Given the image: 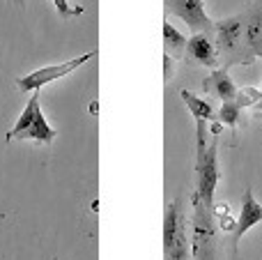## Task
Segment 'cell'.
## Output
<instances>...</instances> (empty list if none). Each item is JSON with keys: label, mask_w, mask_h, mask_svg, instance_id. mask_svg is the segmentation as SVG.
Segmentation results:
<instances>
[{"label": "cell", "mask_w": 262, "mask_h": 260, "mask_svg": "<svg viewBox=\"0 0 262 260\" xmlns=\"http://www.w3.org/2000/svg\"><path fill=\"white\" fill-rule=\"evenodd\" d=\"M244 23H246V18L242 16V14L221 18V21L214 23L219 49H221L223 53H235V51L239 49V41L244 39Z\"/></svg>", "instance_id": "cell-6"}, {"label": "cell", "mask_w": 262, "mask_h": 260, "mask_svg": "<svg viewBox=\"0 0 262 260\" xmlns=\"http://www.w3.org/2000/svg\"><path fill=\"white\" fill-rule=\"evenodd\" d=\"M244 44L253 58H262V0L251 7L244 23Z\"/></svg>", "instance_id": "cell-10"}, {"label": "cell", "mask_w": 262, "mask_h": 260, "mask_svg": "<svg viewBox=\"0 0 262 260\" xmlns=\"http://www.w3.org/2000/svg\"><path fill=\"white\" fill-rule=\"evenodd\" d=\"M193 228H191V258L214 260V207L205 205L193 193Z\"/></svg>", "instance_id": "cell-2"}, {"label": "cell", "mask_w": 262, "mask_h": 260, "mask_svg": "<svg viewBox=\"0 0 262 260\" xmlns=\"http://www.w3.org/2000/svg\"><path fill=\"white\" fill-rule=\"evenodd\" d=\"M203 88L209 92V95H214L216 99H221V101L235 99L237 92H239V88L235 85V81L230 78V74H228L226 69H214V72L205 78Z\"/></svg>", "instance_id": "cell-11"}, {"label": "cell", "mask_w": 262, "mask_h": 260, "mask_svg": "<svg viewBox=\"0 0 262 260\" xmlns=\"http://www.w3.org/2000/svg\"><path fill=\"white\" fill-rule=\"evenodd\" d=\"M262 221V205L255 201L253 196V189L246 187L244 198H242V212H239V219H237V230H235V253L239 249V240L249 233L253 226H258Z\"/></svg>", "instance_id": "cell-7"}, {"label": "cell", "mask_w": 262, "mask_h": 260, "mask_svg": "<svg viewBox=\"0 0 262 260\" xmlns=\"http://www.w3.org/2000/svg\"><path fill=\"white\" fill-rule=\"evenodd\" d=\"M260 92H262V88H260Z\"/></svg>", "instance_id": "cell-21"}, {"label": "cell", "mask_w": 262, "mask_h": 260, "mask_svg": "<svg viewBox=\"0 0 262 260\" xmlns=\"http://www.w3.org/2000/svg\"><path fill=\"white\" fill-rule=\"evenodd\" d=\"M97 55V49L88 51V53L78 55V58L74 60H67V62H60V64H51V67H41V69H35V72L26 74L23 78H18L16 85L21 88L23 92H35V90H41L44 85H49V83L58 81V78L67 76V74H72L74 69H78L81 64L90 62L92 58Z\"/></svg>", "instance_id": "cell-4"}, {"label": "cell", "mask_w": 262, "mask_h": 260, "mask_svg": "<svg viewBox=\"0 0 262 260\" xmlns=\"http://www.w3.org/2000/svg\"><path fill=\"white\" fill-rule=\"evenodd\" d=\"M186 55L195 60L198 64H205V67H216L219 64V51L214 46L212 37L205 35V32H193V37H189L186 41Z\"/></svg>", "instance_id": "cell-8"}, {"label": "cell", "mask_w": 262, "mask_h": 260, "mask_svg": "<svg viewBox=\"0 0 262 260\" xmlns=\"http://www.w3.org/2000/svg\"><path fill=\"white\" fill-rule=\"evenodd\" d=\"M58 136V129H53L44 118V111L39 109V90L32 92L30 101L26 109L21 111L16 124L9 129L7 143L9 141H39L44 145H51Z\"/></svg>", "instance_id": "cell-1"}, {"label": "cell", "mask_w": 262, "mask_h": 260, "mask_svg": "<svg viewBox=\"0 0 262 260\" xmlns=\"http://www.w3.org/2000/svg\"><path fill=\"white\" fill-rule=\"evenodd\" d=\"M186 37L172 26L170 21H163V49L166 53L175 55V58H182V53L186 51Z\"/></svg>", "instance_id": "cell-13"}, {"label": "cell", "mask_w": 262, "mask_h": 260, "mask_svg": "<svg viewBox=\"0 0 262 260\" xmlns=\"http://www.w3.org/2000/svg\"><path fill=\"white\" fill-rule=\"evenodd\" d=\"M258 111H262V104H260V109H258Z\"/></svg>", "instance_id": "cell-20"}, {"label": "cell", "mask_w": 262, "mask_h": 260, "mask_svg": "<svg viewBox=\"0 0 262 260\" xmlns=\"http://www.w3.org/2000/svg\"><path fill=\"white\" fill-rule=\"evenodd\" d=\"M172 76V55L163 53V81H170Z\"/></svg>", "instance_id": "cell-17"}, {"label": "cell", "mask_w": 262, "mask_h": 260, "mask_svg": "<svg viewBox=\"0 0 262 260\" xmlns=\"http://www.w3.org/2000/svg\"><path fill=\"white\" fill-rule=\"evenodd\" d=\"M14 3H16V5H18V7H23V0H14Z\"/></svg>", "instance_id": "cell-19"}, {"label": "cell", "mask_w": 262, "mask_h": 260, "mask_svg": "<svg viewBox=\"0 0 262 260\" xmlns=\"http://www.w3.org/2000/svg\"><path fill=\"white\" fill-rule=\"evenodd\" d=\"M180 97L184 99L186 109L191 111L195 122H214L216 120V113H214V106L209 101L200 99L198 95H193L191 90H180Z\"/></svg>", "instance_id": "cell-12"}, {"label": "cell", "mask_w": 262, "mask_h": 260, "mask_svg": "<svg viewBox=\"0 0 262 260\" xmlns=\"http://www.w3.org/2000/svg\"><path fill=\"white\" fill-rule=\"evenodd\" d=\"M166 12L180 16L191 28V32H205V35L214 32V23L207 16L203 0H166Z\"/></svg>", "instance_id": "cell-5"}, {"label": "cell", "mask_w": 262, "mask_h": 260, "mask_svg": "<svg viewBox=\"0 0 262 260\" xmlns=\"http://www.w3.org/2000/svg\"><path fill=\"white\" fill-rule=\"evenodd\" d=\"M53 3H55V9H58L64 18H67V16H76V14L83 12L81 7H72V5H69V0H53Z\"/></svg>", "instance_id": "cell-16"}, {"label": "cell", "mask_w": 262, "mask_h": 260, "mask_svg": "<svg viewBox=\"0 0 262 260\" xmlns=\"http://www.w3.org/2000/svg\"><path fill=\"white\" fill-rule=\"evenodd\" d=\"M216 138L205 147H198V159H195V196H200V201L205 205L214 207V191H216V184L221 180V170H219V145Z\"/></svg>", "instance_id": "cell-3"}, {"label": "cell", "mask_w": 262, "mask_h": 260, "mask_svg": "<svg viewBox=\"0 0 262 260\" xmlns=\"http://www.w3.org/2000/svg\"><path fill=\"white\" fill-rule=\"evenodd\" d=\"M255 118H258V120H262V111H258V113H255Z\"/></svg>", "instance_id": "cell-18"}, {"label": "cell", "mask_w": 262, "mask_h": 260, "mask_svg": "<svg viewBox=\"0 0 262 260\" xmlns=\"http://www.w3.org/2000/svg\"><path fill=\"white\" fill-rule=\"evenodd\" d=\"M242 106L237 104V99L230 101H221V109H219V122L228 124V127H237L242 120Z\"/></svg>", "instance_id": "cell-14"}, {"label": "cell", "mask_w": 262, "mask_h": 260, "mask_svg": "<svg viewBox=\"0 0 262 260\" xmlns=\"http://www.w3.org/2000/svg\"><path fill=\"white\" fill-rule=\"evenodd\" d=\"M182 230H186L184 212H182V201L175 198L172 203H168L166 214H163V253L170 251V247L175 244V240L180 237Z\"/></svg>", "instance_id": "cell-9"}, {"label": "cell", "mask_w": 262, "mask_h": 260, "mask_svg": "<svg viewBox=\"0 0 262 260\" xmlns=\"http://www.w3.org/2000/svg\"><path fill=\"white\" fill-rule=\"evenodd\" d=\"M237 104L242 106V109H249V106L258 104V101H262V92L255 90V88H242L239 92H237Z\"/></svg>", "instance_id": "cell-15"}]
</instances>
